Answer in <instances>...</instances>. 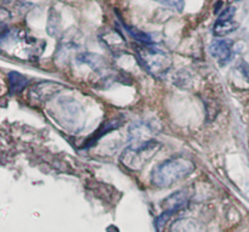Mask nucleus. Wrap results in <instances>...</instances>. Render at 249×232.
Instances as JSON below:
<instances>
[{"mask_svg": "<svg viewBox=\"0 0 249 232\" xmlns=\"http://www.w3.org/2000/svg\"><path fill=\"white\" fill-rule=\"evenodd\" d=\"M77 61L79 63H85L96 71H102L106 67V62L102 56L95 55V54H80L79 56H77Z\"/></svg>", "mask_w": 249, "mask_h": 232, "instance_id": "10", "label": "nucleus"}, {"mask_svg": "<svg viewBox=\"0 0 249 232\" xmlns=\"http://www.w3.org/2000/svg\"><path fill=\"white\" fill-rule=\"evenodd\" d=\"M189 195H187V192L185 190L173 194L172 196H169L163 202V208L167 212L165 214H172L174 212L179 211V209L184 208L189 203Z\"/></svg>", "mask_w": 249, "mask_h": 232, "instance_id": "8", "label": "nucleus"}, {"mask_svg": "<svg viewBox=\"0 0 249 232\" xmlns=\"http://www.w3.org/2000/svg\"><path fill=\"white\" fill-rule=\"evenodd\" d=\"M135 51L140 65L155 78H160L165 75L172 67L170 56L164 50L152 45V44H143V45L136 46Z\"/></svg>", "mask_w": 249, "mask_h": 232, "instance_id": "2", "label": "nucleus"}, {"mask_svg": "<svg viewBox=\"0 0 249 232\" xmlns=\"http://www.w3.org/2000/svg\"><path fill=\"white\" fill-rule=\"evenodd\" d=\"M196 169L194 161L184 156H177L158 164L151 173V182L155 186L165 189L184 181Z\"/></svg>", "mask_w": 249, "mask_h": 232, "instance_id": "1", "label": "nucleus"}, {"mask_svg": "<svg viewBox=\"0 0 249 232\" xmlns=\"http://www.w3.org/2000/svg\"><path fill=\"white\" fill-rule=\"evenodd\" d=\"M118 126H119V122L118 121H112V122H108V123L104 124V125L101 126V129H100L99 133H97V131H96V133H95V134H92L91 139H90L89 141H87V143H84L85 147H87V146H91L92 143H96V139H97V140H99V139H101L102 136L106 135L107 133L112 131V130H113V129L118 128Z\"/></svg>", "mask_w": 249, "mask_h": 232, "instance_id": "12", "label": "nucleus"}, {"mask_svg": "<svg viewBox=\"0 0 249 232\" xmlns=\"http://www.w3.org/2000/svg\"><path fill=\"white\" fill-rule=\"evenodd\" d=\"M233 44L232 40L230 39H218L214 40L209 46V53L216 60V62L224 67L228 65L233 56Z\"/></svg>", "mask_w": 249, "mask_h": 232, "instance_id": "6", "label": "nucleus"}, {"mask_svg": "<svg viewBox=\"0 0 249 232\" xmlns=\"http://www.w3.org/2000/svg\"><path fill=\"white\" fill-rule=\"evenodd\" d=\"M153 1L160 2V4L164 5V6H169V7H173V9H177L179 10V11H182L186 0H153Z\"/></svg>", "mask_w": 249, "mask_h": 232, "instance_id": "14", "label": "nucleus"}, {"mask_svg": "<svg viewBox=\"0 0 249 232\" xmlns=\"http://www.w3.org/2000/svg\"><path fill=\"white\" fill-rule=\"evenodd\" d=\"M162 145L156 140L139 145H129L121 155V162L128 169L141 170L160 150Z\"/></svg>", "mask_w": 249, "mask_h": 232, "instance_id": "3", "label": "nucleus"}, {"mask_svg": "<svg viewBox=\"0 0 249 232\" xmlns=\"http://www.w3.org/2000/svg\"><path fill=\"white\" fill-rule=\"evenodd\" d=\"M157 134V126L146 121L135 122L129 128V145H139L152 141V136Z\"/></svg>", "mask_w": 249, "mask_h": 232, "instance_id": "4", "label": "nucleus"}, {"mask_svg": "<svg viewBox=\"0 0 249 232\" xmlns=\"http://www.w3.org/2000/svg\"><path fill=\"white\" fill-rule=\"evenodd\" d=\"M29 84V79L18 72L9 73V88L11 94H19Z\"/></svg>", "mask_w": 249, "mask_h": 232, "instance_id": "9", "label": "nucleus"}, {"mask_svg": "<svg viewBox=\"0 0 249 232\" xmlns=\"http://www.w3.org/2000/svg\"><path fill=\"white\" fill-rule=\"evenodd\" d=\"M61 89H62V85L58 84V83L43 82L32 88L31 91H29V96L36 101L44 102L57 94Z\"/></svg>", "mask_w": 249, "mask_h": 232, "instance_id": "7", "label": "nucleus"}, {"mask_svg": "<svg viewBox=\"0 0 249 232\" xmlns=\"http://www.w3.org/2000/svg\"><path fill=\"white\" fill-rule=\"evenodd\" d=\"M172 232H206L204 229H202L196 221L190 220H179L175 224H173L172 226Z\"/></svg>", "mask_w": 249, "mask_h": 232, "instance_id": "11", "label": "nucleus"}, {"mask_svg": "<svg viewBox=\"0 0 249 232\" xmlns=\"http://www.w3.org/2000/svg\"><path fill=\"white\" fill-rule=\"evenodd\" d=\"M238 70L241 71V73H242L243 77L246 78V79L249 82V65L247 62H245V61H242V62L240 63V66H238Z\"/></svg>", "mask_w": 249, "mask_h": 232, "instance_id": "16", "label": "nucleus"}, {"mask_svg": "<svg viewBox=\"0 0 249 232\" xmlns=\"http://www.w3.org/2000/svg\"><path fill=\"white\" fill-rule=\"evenodd\" d=\"M236 14V7L235 6H229L224 10L220 14V16L218 17L216 22L213 26V34L218 38L221 36H226L228 34L232 33L233 31H236L238 27V24L233 21V17Z\"/></svg>", "mask_w": 249, "mask_h": 232, "instance_id": "5", "label": "nucleus"}, {"mask_svg": "<svg viewBox=\"0 0 249 232\" xmlns=\"http://www.w3.org/2000/svg\"><path fill=\"white\" fill-rule=\"evenodd\" d=\"M58 29V18H55L53 17V10L51 11V14L49 15V19H48V33L50 36H55V32Z\"/></svg>", "mask_w": 249, "mask_h": 232, "instance_id": "15", "label": "nucleus"}, {"mask_svg": "<svg viewBox=\"0 0 249 232\" xmlns=\"http://www.w3.org/2000/svg\"><path fill=\"white\" fill-rule=\"evenodd\" d=\"M125 28L128 29L129 33H130L134 38L140 40L142 44H152V39H151V36H148V34L143 33V32L140 31V29L134 28V27H128V26H125Z\"/></svg>", "mask_w": 249, "mask_h": 232, "instance_id": "13", "label": "nucleus"}]
</instances>
